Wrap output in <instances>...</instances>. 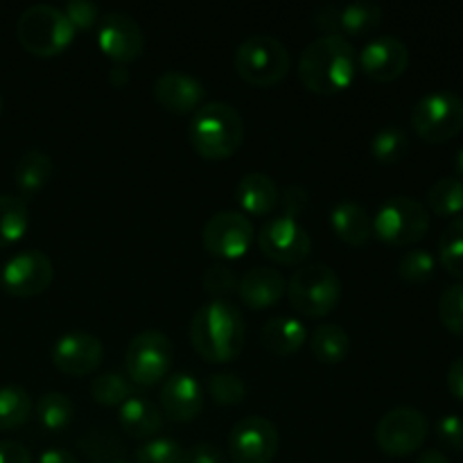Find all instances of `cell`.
<instances>
[{
	"label": "cell",
	"mask_w": 463,
	"mask_h": 463,
	"mask_svg": "<svg viewBox=\"0 0 463 463\" xmlns=\"http://www.w3.org/2000/svg\"><path fill=\"white\" fill-rule=\"evenodd\" d=\"M357 75V50L344 36L324 34L303 48L298 77L312 93L335 95L346 90Z\"/></svg>",
	"instance_id": "cell-1"
},
{
	"label": "cell",
	"mask_w": 463,
	"mask_h": 463,
	"mask_svg": "<svg viewBox=\"0 0 463 463\" xmlns=\"http://www.w3.org/2000/svg\"><path fill=\"white\" fill-rule=\"evenodd\" d=\"M244 337L247 328L242 312L224 298L203 303L190 319V342L206 362L224 364L235 360L242 353Z\"/></svg>",
	"instance_id": "cell-2"
},
{
	"label": "cell",
	"mask_w": 463,
	"mask_h": 463,
	"mask_svg": "<svg viewBox=\"0 0 463 463\" xmlns=\"http://www.w3.org/2000/svg\"><path fill=\"white\" fill-rule=\"evenodd\" d=\"M188 138L199 156L222 161L238 152L242 145L244 120L233 104L206 102L193 113Z\"/></svg>",
	"instance_id": "cell-3"
},
{
	"label": "cell",
	"mask_w": 463,
	"mask_h": 463,
	"mask_svg": "<svg viewBox=\"0 0 463 463\" xmlns=\"http://www.w3.org/2000/svg\"><path fill=\"white\" fill-rule=\"evenodd\" d=\"M16 36L27 52L36 57H54L63 52L75 39V27L50 3H34L21 12L16 21Z\"/></svg>",
	"instance_id": "cell-4"
},
{
	"label": "cell",
	"mask_w": 463,
	"mask_h": 463,
	"mask_svg": "<svg viewBox=\"0 0 463 463\" xmlns=\"http://www.w3.org/2000/svg\"><path fill=\"white\" fill-rule=\"evenodd\" d=\"M288 298L306 317H326L342 301V279L333 267L310 262L298 267L288 280Z\"/></svg>",
	"instance_id": "cell-5"
},
{
	"label": "cell",
	"mask_w": 463,
	"mask_h": 463,
	"mask_svg": "<svg viewBox=\"0 0 463 463\" xmlns=\"http://www.w3.org/2000/svg\"><path fill=\"white\" fill-rule=\"evenodd\" d=\"M430 231V211L423 202L407 194L384 199L373 217V233L392 247L420 242Z\"/></svg>",
	"instance_id": "cell-6"
},
{
	"label": "cell",
	"mask_w": 463,
	"mask_h": 463,
	"mask_svg": "<svg viewBox=\"0 0 463 463\" xmlns=\"http://www.w3.org/2000/svg\"><path fill=\"white\" fill-rule=\"evenodd\" d=\"M233 66L253 86L279 84L289 71V50L271 34H251L238 45Z\"/></svg>",
	"instance_id": "cell-7"
},
{
	"label": "cell",
	"mask_w": 463,
	"mask_h": 463,
	"mask_svg": "<svg viewBox=\"0 0 463 463\" xmlns=\"http://www.w3.org/2000/svg\"><path fill=\"white\" fill-rule=\"evenodd\" d=\"M411 127L430 145L452 140L463 129V98L448 89L425 93L411 109Z\"/></svg>",
	"instance_id": "cell-8"
},
{
	"label": "cell",
	"mask_w": 463,
	"mask_h": 463,
	"mask_svg": "<svg viewBox=\"0 0 463 463\" xmlns=\"http://www.w3.org/2000/svg\"><path fill=\"white\" fill-rule=\"evenodd\" d=\"M172 362H175V346L161 330H140L127 344L125 366L136 384H143V387L158 384L167 378Z\"/></svg>",
	"instance_id": "cell-9"
},
{
	"label": "cell",
	"mask_w": 463,
	"mask_h": 463,
	"mask_svg": "<svg viewBox=\"0 0 463 463\" xmlns=\"http://www.w3.org/2000/svg\"><path fill=\"white\" fill-rule=\"evenodd\" d=\"M428 416L410 405L389 410L375 425V443L389 457H407L419 452L428 439Z\"/></svg>",
	"instance_id": "cell-10"
},
{
	"label": "cell",
	"mask_w": 463,
	"mask_h": 463,
	"mask_svg": "<svg viewBox=\"0 0 463 463\" xmlns=\"http://www.w3.org/2000/svg\"><path fill=\"white\" fill-rule=\"evenodd\" d=\"M258 244L260 251L279 265H301L312 251V238L306 226L283 213L260 226Z\"/></svg>",
	"instance_id": "cell-11"
},
{
	"label": "cell",
	"mask_w": 463,
	"mask_h": 463,
	"mask_svg": "<svg viewBox=\"0 0 463 463\" xmlns=\"http://www.w3.org/2000/svg\"><path fill=\"white\" fill-rule=\"evenodd\" d=\"M54 265L39 249H25L9 258L0 269V288L12 297H36L50 288Z\"/></svg>",
	"instance_id": "cell-12"
},
{
	"label": "cell",
	"mask_w": 463,
	"mask_h": 463,
	"mask_svg": "<svg viewBox=\"0 0 463 463\" xmlns=\"http://www.w3.org/2000/svg\"><path fill=\"white\" fill-rule=\"evenodd\" d=\"M279 430L265 416H244L231 428L229 452L233 463H271L279 452Z\"/></svg>",
	"instance_id": "cell-13"
},
{
	"label": "cell",
	"mask_w": 463,
	"mask_h": 463,
	"mask_svg": "<svg viewBox=\"0 0 463 463\" xmlns=\"http://www.w3.org/2000/svg\"><path fill=\"white\" fill-rule=\"evenodd\" d=\"M251 220L238 211H220L203 224L202 242L208 253L226 260L242 258L253 242Z\"/></svg>",
	"instance_id": "cell-14"
},
{
	"label": "cell",
	"mask_w": 463,
	"mask_h": 463,
	"mask_svg": "<svg viewBox=\"0 0 463 463\" xmlns=\"http://www.w3.org/2000/svg\"><path fill=\"white\" fill-rule=\"evenodd\" d=\"M315 23L335 36H366L383 23V7L369 0L355 3H326L317 7Z\"/></svg>",
	"instance_id": "cell-15"
},
{
	"label": "cell",
	"mask_w": 463,
	"mask_h": 463,
	"mask_svg": "<svg viewBox=\"0 0 463 463\" xmlns=\"http://www.w3.org/2000/svg\"><path fill=\"white\" fill-rule=\"evenodd\" d=\"M98 45L107 57L127 66V63L136 61L143 54V27H140V23L131 14L109 12L99 18Z\"/></svg>",
	"instance_id": "cell-16"
},
{
	"label": "cell",
	"mask_w": 463,
	"mask_h": 463,
	"mask_svg": "<svg viewBox=\"0 0 463 463\" xmlns=\"http://www.w3.org/2000/svg\"><path fill=\"white\" fill-rule=\"evenodd\" d=\"M410 66V48L392 34H380L366 41L357 52V68L369 80L393 81L405 75Z\"/></svg>",
	"instance_id": "cell-17"
},
{
	"label": "cell",
	"mask_w": 463,
	"mask_h": 463,
	"mask_svg": "<svg viewBox=\"0 0 463 463\" xmlns=\"http://www.w3.org/2000/svg\"><path fill=\"white\" fill-rule=\"evenodd\" d=\"M50 357L61 373L80 378L93 373L102 364L104 346L95 335L86 330H71L54 342Z\"/></svg>",
	"instance_id": "cell-18"
},
{
	"label": "cell",
	"mask_w": 463,
	"mask_h": 463,
	"mask_svg": "<svg viewBox=\"0 0 463 463\" xmlns=\"http://www.w3.org/2000/svg\"><path fill=\"white\" fill-rule=\"evenodd\" d=\"M203 398H206V392H203L202 383L194 375L179 371L163 380L158 405H161L163 414L170 416L172 420L185 423L202 414Z\"/></svg>",
	"instance_id": "cell-19"
},
{
	"label": "cell",
	"mask_w": 463,
	"mask_h": 463,
	"mask_svg": "<svg viewBox=\"0 0 463 463\" xmlns=\"http://www.w3.org/2000/svg\"><path fill=\"white\" fill-rule=\"evenodd\" d=\"M154 98L165 111L184 113L197 111L206 98V89L194 75L184 71H165L154 81Z\"/></svg>",
	"instance_id": "cell-20"
},
{
	"label": "cell",
	"mask_w": 463,
	"mask_h": 463,
	"mask_svg": "<svg viewBox=\"0 0 463 463\" xmlns=\"http://www.w3.org/2000/svg\"><path fill=\"white\" fill-rule=\"evenodd\" d=\"M288 292L285 276L274 267H253L240 279L238 294L251 310H265L276 306Z\"/></svg>",
	"instance_id": "cell-21"
},
{
	"label": "cell",
	"mask_w": 463,
	"mask_h": 463,
	"mask_svg": "<svg viewBox=\"0 0 463 463\" xmlns=\"http://www.w3.org/2000/svg\"><path fill=\"white\" fill-rule=\"evenodd\" d=\"M330 226L339 240L353 247H362L373 235V217L360 202L353 199H342L335 203L330 211Z\"/></svg>",
	"instance_id": "cell-22"
},
{
	"label": "cell",
	"mask_w": 463,
	"mask_h": 463,
	"mask_svg": "<svg viewBox=\"0 0 463 463\" xmlns=\"http://www.w3.org/2000/svg\"><path fill=\"white\" fill-rule=\"evenodd\" d=\"M118 420L122 432L134 439H154L163 428V411L154 401L145 396H131L118 407Z\"/></svg>",
	"instance_id": "cell-23"
},
{
	"label": "cell",
	"mask_w": 463,
	"mask_h": 463,
	"mask_svg": "<svg viewBox=\"0 0 463 463\" xmlns=\"http://www.w3.org/2000/svg\"><path fill=\"white\" fill-rule=\"evenodd\" d=\"M235 199L249 215H267L279 206V185L262 172H249L235 185Z\"/></svg>",
	"instance_id": "cell-24"
},
{
	"label": "cell",
	"mask_w": 463,
	"mask_h": 463,
	"mask_svg": "<svg viewBox=\"0 0 463 463\" xmlns=\"http://www.w3.org/2000/svg\"><path fill=\"white\" fill-rule=\"evenodd\" d=\"M307 330L297 317H271L260 330V342L274 355H294L306 344Z\"/></svg>",
	"instance_id": "cell-25"
},
{
	"label": "cell",
	"mask_w": 463,
	"mask_h": 463,
	"mask_svg": "<svg viewBox=\"0 0 463 463\" xmlns=\"http://www.w3.org/2000/svg\"><path fill=\"white\" fill-rule=\"evenodd\" d=\"M52 158L41 149H27L14 165V184H16L21 199H30L39 194L52 179Z\"/></svg>",
	"instance_id": "cell-26"
},
{
	"label": "cell",
	"mask_w": 463,
	"mask_h": 463,
	"mask_svg": "<svg viewBox=\"0 0 463 463\" xmlns=\"http://www.w3.org/2000/svg\"><path fill=\"white\" fill-rule=\"evenodd\" d=\"M310 348L324 364H342L351 353V337L346 330L333 321H324L310 335Z\"/></svg>",
	"instance_id": "cell-27"
},
{
	"label": "cell",
	"mask_w": 463,
	"mask_h": 463,
	"mask_svg": "<svg viewBox=\"0 0 463 463\" xmlns=\"http://www.w3.org/2000/svg\"><path fill=\"white\" fill-rule=\"evenodd\" d=\"M30 229L27 202L14 194H0V247L18 242Z\"/></svg>",
	"instance_id": "cell-28"
},
{
	"label": "cell",
	"mask_w": 463,
	"mask_h": 463,
	"mask_svg": "<svg viewBox=\"0 0 463 463\" xmlns=\"http://www.w3.org/2000/svg\"><path fill=\"white\" fill-rule=\"evenodd\" d=\"M428 211L439 217H455L463 213V181L459 176H443L430 185L428 194Z\"/></svg>",
	"instance_id": "cell-29"
},
{
	"label": "cell",
	"mask_w": 463,
	"mask_h": 463,
	"mask_svg": "<svg viewBox=\"0 0 463 463\" xmlns=\"http://www.w3.org/2000/svg\"><path fill=\"white\" fill-rule=\"evenodd\" d=\"M369 149L380 165H396L410 152V136L402 127L384 125L373 134Z\"/></svg>",
	"instance_id": "cell-30"
},
{
	"label": "cell",
	"mask_w": 463,
	"mask_h": 463,
	"mask_svg": "<svg viewBox=\"0 0 463 463\" xmlns=\"http://www.w3.org/2000/svg\"><path fill=\"white\" fill-rule=\"evenodd\" d=\"M36 419L50 432H61L75 419V402L61 392H45L36 401Z\"/></svg>",
	"instance_id": "cell-31"
},
{
	"label": "cell",
	"mask_w": 463,
	"mask_h": 463,
	"mask_svg": "<svg viewBox=\"0 0 463 463\" xmlns=\"http://www.w3.org/2000/svg\"><path fill=\"white\" fill-rule=\"evenodd\" d=\"M439 262L463 283V215L452 217L439 238Z\"/></svg>",
	"instance_id": "cell-32"
},
{
	"label": "cell",
	"mask_w": 463,
	"mask_h": 463,
	"mask_svg": "<svg viewBox=\"0 0 463 463\" xmlns=\"http://www.w3.org/2000/svg\"><path fill=\"white\" fill-rule=\"evenodd\" d=\"M32 414V398L18 384L0 387V430H16L27 423Z\"/></svg>",
	"instance_id": "cell-33"
},
{
	"label": "cell",
	"mask_w": 463,
	"mask_h": 463,
	"mask_svg": "<svg viewBox=\"0 0 463 463\" xmlns=\"http://www.w3.org/2000/svg\"><path fill=\"white\" fill-rule=\"evenodd\" d=\"M90 396L98 405L120 407L127 398L134 396V387L120 373H102L90 383Z\"/></svg>",
	"instance_id": "cell-34"
},
{
	"label": "cell",
	"mask_w": 463,
	"mask_h": 463,
	"mask_svg": "<svg viewBox=\"0 0 463 463\" xmlns=\"http://www.w3.org/2000/svg\"><path fill=\"white\" fill-rule=\"evenodd\" d=\"M437 269V258L428 251V249H411V251L402 253L398 260V276L407 283H425L434 276Z\"/></svg>",
	"instance_id": "cell-35"
},
{
	"label": "cell",
	"mask_w": 463,
	"mask_h": 463,
	"mask_svg": "<svg viewBox=\"0 0 463 463\" xmlns=\"http://www.w3.org/2000/svg\"><path fill=\"white\" fill-rule=\"evenodd\" d=\"M206 392L220 405H240L244 396H247V384H244V380L238 373L220 371V373L208 375Z\"/></svg>",
	"instance_id": "cell-36"
},
{
	"label": "cell",
	"mask_w": 463,
	"mask_h": 463,
	"mask_svg": "<svg viewBox=\"0 0 463 463\" xmlns=\"http://www.w3.org/2000/svg\"><path fill=\"white\" fill-rule=\"evenodd\" d=\"M136 463H184V448L175 439H147L136 450Z\"/></svg>",
	"instance_id": "cell-37"
},
{
	"label": "cell",
	"mask_w": 463,
	"mask_h": 463,
	"mask_svg": "<svg viewBox=\"0 0 463 463\" xmlns=\"http://www.w3.org/2000/svg\"><path fill=\"white\" fill-rule=\"evenodd\" d=\"M439 319L446 326V330L463 337V283L443 289L439 298Z\"/></svg>",
	"instance_id": "cell-38"
},
{
	"label": "cell",
	"mask_w": 463,
	"mask_h": 463,
	"mask_svg": "<svg viewBox=\"0 0 463 463\" xmlns=\"http://www.w3.org/2000/svg\"><path fill=\"white\" fill-rule=\"evenodd\" d=\"M202 283L206 288L208 294L213 297H226V294L238 292L240 279L235 276V269H231L229 265H211L202 276Z\"/></svg>",
	"instance_id": "cell-39"
},
{
	"label": "cell",
	"mask_w": 463,
	"mask_h": 463,
	"mask_svg": "<svg viewBox=\"0 0 463 463\" xmlns=\"http://www.w3.org/2000/svg\"><path fill=\"white\" fill-rule=\"evenodd\" d=\"M66 18L75 30H86V27L95 25L99 21V7L90 0H68L61 7Z\"/></svg>",
	"instance_id": "cell-40"
},
{
	"label": "cell",
	"mask_w": 463,
	"mask_h": 463,
	"mask_svg": "<svg viewBox=\"0 0 463 463\" xmlns=\"http://www.w3.org/2000/svg\"><path fill=\"white\" fill-rule=\"evenodd\" d=\"M437 439L448 450L463 452V419L457 414H446L437 423Z\"/></svg>",
	"instance_id": "cell-41"
},
{
	"label": "cell",
	"mask_w": 463,
	"mask_h": 463,
	"mask_svg": "<svg viewBox=\"0 0 463 463\" xmlns=\"http://www.w3.org/2000/svg\"><path fill=\"white\" fill-rule=\"evenodd\" d=\"M279 202L283 203V215L298 220V217H301L303 213L307 211V202H310V194H307L306 185L289 184L288 188L283 190V194H280Z\"/></svg>",
	"instance_id": "cell-42"
},
{
	"label": "cell",
	"mask_w": 463,
	"mask_h": 463,
	"mask_svg": "<svg viewBox=\"0 0 463 463\" xmlns=\"http://www.w3.org/2000/svg\"><path fill=\"white\" fill-rule=\"evenodd\" d=\"M184 463H229V457L213 443H194L184 450Z\"/></svg>",
	"instance_id": "cell-43"
},
{
	"label": "cell",
	"mask_w": 463,
	"mask_h": 463,
	"mask_svg": "<svg viewBox=\"0 0 463 463\" xmlns=\"http://www.w3.org/2000/svg\"><path fill=\"white\" fill-rule=\"evenodd\" d=\"M0 463H32V455L23 443L0 441Z\"/></svg>",
	"instance_id": "cell-44"
},
{
	"label": "cell",
	"mask_w": 463,
	"mask_h": 463,
	"mask_svg": "<svg viewBox=\"0 0 463 463\" xmlns=\"http://www.w3.org/2000/svg\"><path fill=\"white\" fill-rule=\"evenodd\" d=\"M446 383L452 396L463 401V355L457 357V360L450 364V369H448V375H446Z\"/></svg>",
	"instance_id": "cell-45"
},
{
	"label": "cell",
	"mask_w": 463,
	"mask_h": 463,
	"mask_svg": "<svg viewBox=\"0 0 463 463\" xmlns=\"http://www.w3.org/2000/svg\"><path fill=\"white\" fill-rule=\"evenodd\" d=\"M36 463H80V459L63 448H48V450L41 452Z\"/></svg>",
	"instance_id": "cell-46"
},
{
	"label": "cell",
	"mask_w": 463,
	"mask_h": 463,
	"mask_svg": "<svg viewBox=\"0 0 463 463\" xmlns=\"http://www.w3.org/2000/svg\"><path fill=\"white\" fill-rule=\"evenodd\" d=\"M109 81H111L116 89H120V86L129 84V68L122 66V63H116V66L109 71Z\"/></svg>",
	"instance_id": "cell-47"
},
{
	"label": "cell",
	"mask_w": 463,
	"mask_h": 463,
	"mask_svg": "<svg viewBox=\"0 0 463 463\" xmlns=\"http://www.w3.org/2000/svg\"><path fill=\"white\" fill-rule=\"evenodd\" d=\"M414 463H450V459H448L446 452L441 450H425L416 457Z\"/></svg>",
	"instance_id": "cell-48"
},
{
	"label": "cell",
	"mask_w": 463,
	"mask_h": 463,
	"mask_svg": "<svg viewBox=\"0 0 463 463\" xmlns=\"http://www.w3.org/2000/svg\"><path fill=\"white\" fill-rule=\"evenodd\" d=\"M455 165H457V172H459V176H461V181H463V147L459 149V154H457Z\"/></svg>",
	"instance_id": "cell-49"
},
{
	"label": "cell",
	"mask_w": 463,
	"mask_h": 463,
	"mask_svg": "<svg viewBox=\"0 0 463 463\" xmlns=\"http://www.w3.org/2000/svg\"><path fill=\"white\" fill-rule=\"evenodd\" d=\"M107 463H131V461H127V459H120V457H118V459H111V461H107Z\"/></svg>",
	"instance_id": "cell-50"
},
{
	"label": "cell",
	"mask_w": 463,
	"mask_h": 463,
	"mask_svg": "<svg viewBox=\"0 0 463 463\" xmlns=\"http://www.w3.org/2000/svg\"><path fill=\"white\" fill-rule=\"evenodd\" d=\"M0 113H3V95H0Z\"/></svg>",
	"instance_id": "cell-51"
}]
</instances>
